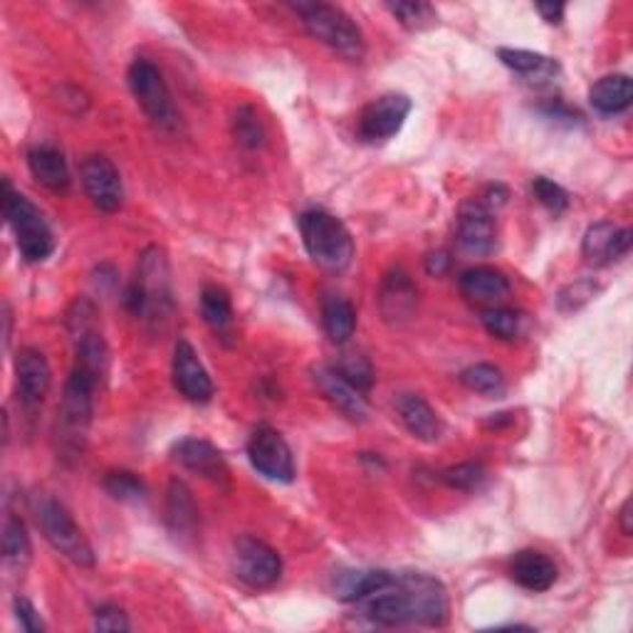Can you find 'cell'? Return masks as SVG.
Returning <instances> with one entry per match:
<instances>
[{
	"instance_id": "1",
	"label": "cell",
	"mask_w": 633,
	"mask_h": 633,
	"mask_svg": "<svg viewBox=\"0 0 633 633\" xmlns=\"http://www.w3.org/2000/svg\"><path fill=\"white\" fill-rule=\"evenodd\" d=\"M364 617L379 626H443L448 621V591L443 584L423 571L393 574L379 591L359 601Z\"/></svg>"
},
{
	"instance_id": "2",
	"label": "cell",
	"mask_w": 633,
	"mask_h": 633,
	"mask_svg": "<svg viewBox=\"0 0 633 633\" xmlns=\"http://www.w3.org/2000/svg\"><path fill=\"white\" fill-rule=\"evenodd\" d=\"M302 243L312 260L330 273H344L354 260V237L340 218L312 208L297 218Z\"/></svg>"
},
{
	"instance_id": "3",
	"label": "cell",
	"mask_w": 633,
	"mask_h": 633,
	"mask_svg": "<svg viewBox=\"0 0 633 633\" xmlns=\"http://www.w3.org/2000/svg\"><path fill=\"white\" fill-rule=\"evenodd\" d=\"M168 260L162 247H146L138 257V270L134 282L126 287L124 304L134 316H152L162 320L171 312V277H168Z\"/></svg>"
},
{
	"instance_id": "4",
	"label": "cell",
	"mask_w": 633,
	"mask_h": 633,
	"mask_svg": "<svg viewBox=\"0 0 633 633\" xmlns=\"http://www.w3.org/2000/svg\"><path fill=\"white\" fill-rule=\"evenodd\" d=\"M295 13L300 15V23L304 25L316 43L330 47L349 63H359L366 53L364 33L354 20L344 13L342 8L330 3H297Z\"/></svg>"
},
{
	"instance_id": "5",
	"label": "cell",
	"mask_w": 633,
	"mask_h": 633,
	"mask_svg": "<svg viewBox=\"0 0 633 633\" xmlns=\"http://www.w3.org/2000/svg\"><path fill=\"white\" fill-rule=\"evenodd\" d=\"M3 215L13 227L15 245L27 263H45L55 251V237L43 213L30 203L23 193L13 191L10 181H3Z\"/></svg>"
},
{
	"instance_id": "6",
	"label": "cell",
	"mask_w": 633,
	"mask_h": 633,
	"mask_svg": "<svg viewBox=\"0 0 633 633\" xmlns=\"http://www.w3.org/2000/svg\"><path fill=\"white\" fill-rule=\"evenodd\" d=\"M35 518L40 530H43V537L57 554H63L77 567H95L92 544H89L85 532L79 530V524L63 502H57L55 498H37Z\"/></svg>"
},
{
	"instance_id": "7",
	"label": "cell",
	"mask_w": 633,
	"mask_h": 633,
	"mask_svg": "<svg viewBox=\"0 0 633 633\" xmlns=\"http://www.w3.org/2000/svg\"><path fill=\"white\" fill-rule=\"evenodd\" d=\"M129 89H132L134 99L138 107L144 109V114L152 119V124H156L164 132H171L178 126V112L174 107L171 92H168V85L152 59L136 57L132 65H129Z\"/></svg>"
},
{
	"instance_id": "8",
	"label": "cell",
	"mask_w": 633,
	"mask_h": 633,
	"mask_svg": "<svg viewBox=\"0 0 633 633\" xmlns=\"http://www.w3.org/2000/svg\"><path fill=\"white\" fill-rule=\"evenodd\" d=\"M233 571L245 587L270 589L282 577V557L267 542L245 534L233 544Z\"/></svg>"
},
{
	"instance_id": "9",
	"label": "cell",
	"mask_w": 633,
	"mask_h": 633,
	"mask_svg": "<svg viewBox=\"0 0 633 633\" xmlns=\"http://www.w3.org/2000/svg\"><path fill=\"white\" fill-rule=\"evenodd\" d=\"M247 458L263 478L273 482L295 480V458L287 441L270 425H257L247 441Z\"/></svg>"
},
{
	"instance_id": "10",
	"label": "cell",
	"mask_w": 633,
	"mask_h": 633,
	"mask_svg": "<svg viewBox=\"0 0 633 633\" xmlns=\"http://www.w3.org/2000/svg\"><path fill=\"white\" fill-rule=\"evenodd\" d=\"M411 99L406 95H381L374 99L371 104L364 107L359 116V136L366 144H379L389 142L391 136L401 132L406 119L411 114Z\"/></svg>"
},
{
	"instance_id": "11",
	"label": "cell",
	"mask_w": 633,
	"mask_h": 633,
	"mask_svg": "<svg viewBox=\"0 0 633 633\" xmlns=\"http://www.w3.org/2000/svg\"><path fill=\"white\" fill-rule=\"evenodd\" d=\"M102 376L92 374L85 366L75 364L69 371V379L65 384L63 393V423L69 438H79L85 435L89 421H92L95 411V391Z\"/></svg>"
},
{
	"instance_id": "12",
	"label": "cell",
	"mask_w": 633,
	"mask_h": 633,
	"mask_svg": "<svg viewBox=\"0 0 633 633\" xmlns=\"http://www.w3.org/2000/svg\"><path fill=\"white\" fill-rule=\"evenodd\" d=\"M79 176H82L85 193L95 203L97 211L116 213L124 206V184L112 158L102 154L87 156L82 168H79Z\"/></svg>"
},
{
	"instance_id": "13",
	"label": "cell",
	"mask_w": 633,
	"mask_h": 633,
	"mask_svg": "<svg viewBox=\"0 0 633 633\" xmlns=\"http://www.w3.org/2000/svg\"><path fill=\"white\" fill-rule=\"evenodd\" d=\"M171 376L176 391L184 399L193 403H208L213 399L215 386L208 376L206 366L198 359V354L186 340H178L174 346V362H171Z\"/></svg>"
},
{
	"instance_id": "14",
	"label": "cell",
	"mask_w": 633,
	"mask_h": 633,
	"mask_svg": "<svg viewBox=\"0 0 633 633\" xmlns=\"http://www.w3.org/2000/svg\"><path fill=\"white\" fill-rule=\"evenodd\" d=\"M458 245L470 255H492L498 247V225L480 198L463 203L458 213Z\"/></svg>"
},
{
	"instance_id": "15",
	"label": "cell",
	"mask_w": 633,
	"mask_h": 633,
	"mask_svg": "<svg viewBox=\"0 0 633 633\" xmlns=\"http://www.w3.org/2000/svg\"><path fill=\"white\" fill-rule=\"evenodd\" d=\"M171 453L178 465L201 475L203 480L218 485V488H227V485H231V468H227L223 453L218 451L213 443L203 438H181L174 445Z\"/></svg>"
},
{
	"instance_id": "16",
	"label": "cell",
	"mask_w": 633,
	"mask_h": 633,
	"mask_svg": "<svg viewBox=\"0 0 633 633\" xmlns=\"http://www.w3.org/2000/svg\"><path fill=\"white\" fill-rule=\"evenodd\" d=\"M15 379H18V399L27 411H35L40 403L45 401L53 384V369H49L47 356L35 349V346H25L15 356Z\"/></svg>"
},
{
	"instance_id": "17",
	"label": "cell",
	"mask_w": 633,
	"mask_h": 633,
	"mask_svg": "<svg viewBox=\"0 0 633 633\" xmlns=\"http://www.w3.org/2000/svg\"><path fill=\"white\" fill-rule=\"evenodd\" d=\"M631 251V231L611 221H599L587 227L581 241L584 260L593 267H603L621 260Z\"/></svg>"
},
{
	"instance_id": "18",
	"label": "cell",
	"mask_w": 633,
	"mask_h": 633,
	"mask_svg": "<svg viewBox=\"0 0 633 633\" xmlns=\"http://www.w3.org/2000/svg\"><path fill=\"white\" fill-rule=\"evenodd\" d=\"M415 302H419V290H415V282L403 267H393L384 275L379 287V310L386 322H409L415 312Z\"/></svg>"
},
{
	"instance_id": "19",
	"label": "cell",
	"mask_w": 633,
	"mask_h": 633,
	"mask_svg": "<svg viewBox=\"0 0 633 633\" xmlns=\"http://www.w3.org/2000/svg\"><path fill=\"white\" fill-rule=\"evenodd\" d=\"M314 384L316 389L324 393V399L330 401L336 411L344 413L349 421L362 423L369 419V403H366L364 393L359 389H354L334 366H316Z\"/></svg>"
},
{
	"instance_id": "20",
	"label": "cell",
	"mask_w": 633,
	"mask_h": 633,
	"mask_svg": "<svg viewBox=\"0 0 633 633\" xmlns=\"http://www.w3.org/2000/svg\"><path fill=\"white\" fill-rule=\"evenodd\" d=\"M396 413H399V421L413 438H419L423 443L441 441L443 423L438 419V413L431 409V403L425 401L423 396L403 393L401 399L396 401Z\"/></svg>"
},
{
	"instance_id": "21",
	"label": "cell",
	"mask_w": 633,
	"mask_h": 633,
	"mask_svg": "<svg viewBox=\"0 0 633 633\" xmlns=\"http://www.w3.org/2000/svg\"><path fill=\"white\" fill-rule=\"evenodd\" d=\"M512 579L520 584L522 589L532 593L549 591L557 584V564H554L547 554L537 549H522L514 554L510 564Z\"/></svg>"
},
{
	"instance_id": "22",
	"label": "cell",
	"mask_w": 633,
	"mask_h": 633,
	"mask_svg": "<svg viewBox=\"0 0 633 633\" xmlns=\"http://www.w3.org/2000/svg\"><path fill=\"white\" fill-rule=\"evenodd\" d=\"M458 287L465 300H470L475 304L495 307L510 295L508 277H504V273L495 270V267H488V265H478V267H470V270H465L460 275Z\"/></svg>"
},
{
	"instance_id": "23",
	"label": "cell",
	"mask_w": 633,
	"mask_h": 633,
	"mask_svg": "<svg viewBox=\"0 0 633 633\" xmlns=\"http://www.w3.org/2000/svg\"><path fill=\"white\" fill-rule=\"evenodd\" d=\"M27 168L33 174L35 181L40 186L49 188V191H67V186L73 178H69V166L63 152H57L55 146H33L27 152Z\"/></svg>"
},
{
	"instance_id": "24",
	"label": "cell",
	"mask_w": 633,
	"mask_h": 633,
	"mask_svg": "<svg viewBox=\"0 0 633 633\" xmlns=\"http://www.w3.org/2000/svg\"><path fill=\"white\" fill-rule=\"evenodd\" d=\"M166 522L176 537H196L198 532V504L191 490L181 480H171L166 492Z\"/></svg>"
},
{
	"instance_id": "25",
	"label": "cell",
	"mask_w": 633,
	"mask_h": 633,
	"mask_svg": "<svg viewBox=\"0 0 633 633\" xmlns=\"http://www.w3.org/2000/svg\"><path fill=\"white\" fill-rule=\"evenodd\" d=\"M633 82L626 75H607L589 89V102L599 114H621L631 107Z\"/></svg>"
},
{
	"instance_id": "26",
	"label": "cell",
	"mask_w": 633,
	"mask_h": 633,
	"mask_svg": "<svg viewBox=\"0 0 633 633\" xmlns=\"http://www.w3.org/2000/svg\"><path fill=\"white\" fill-rule=\"evenodd\" d=\"M393 571L386 569H359V571H344L334 584V597H340L346 603H359L369 593L379 591L381 587L391 581Z\"/></svg>"
},
{
	"instance_id": "27",
	"label": "cell",
	"mask_w": 633,
	"mask_h": 633,
	"mask_svg": "<svg viewBox=\"0 0 633 633\" xmlns=\"http://www.w3.org/2000/svg\"><path fill=\"white\" fill-rule=\"evenodd\" d=\"M498 57L502 59L504 67H510L512 73H518L528 79H554L559 75V63L547 55L532 53V49H512V47H500Z\"/></svg>"
},
{
	"instance_id": "28",
	"label": "cell",
	"mask_w": 633,
	"mask_h": 633,
	"mask_svg": "<svg viewBox=\"0 0 633 633\" xmlns=\"http://www.w3.org/2000/svg\"><path fill=\"white\" fill-rule=\"evenodd\" d=\"M322 326L334 344H346L356 330V310L344 297H324Z\"/></svg>"
},
{
	"instance_id": "29",
	"label": "cell",
	"mask_w": 633,
	"mask_h": 633,
	"mask_svg": "<svg viewBox=\"0 0 633 633\" xmlns=\"http://www.w3.org/2000/svg\"><path fill=\"white\" fill-rule=\"evenodd\" d=\"M30 554H33V544H30V534L25 522L15 518V514H8V520L3 524V559L8 567L23 571L30 562Z\"/></svg>"
},
{
	"instance_id": "30",
	"label": "cell",
	"mask_w": 633,
	"mask_h": 633,
	"mask_svg": "<svg viewBox=\"0 0 633 633\" xmlns=\"http://www.w3.org/2000/svg\"><path fill=\"white\" fill-rule=\"evenodd\" d=\"M201 312L208 326H213L215 332H225L233 324L231 295L218 285H206L201 292Z\"/></svg>"
},
{
	"instance_id": "31",
	"label": "cell",
	"mask_w": 633,
	"mask_h": 633,
	"mask_svg": "<svg viewBox=\"0 0 633 633\" xmlns=\"http://www.w3.org/2000/svg\"><path fill=\"white\" fill-rule=\"evenodd\" d=\"M460 381H463L465 389L488 396V399H500V396L504 393V389H508L502 371L498 369V366H492V364H473V366H468V369L460 371Z\"/></svg>"
},
{
	"instance_id": "32",
	"label": "cell",
	"mask_w": 633,
	"mask_h": 633,
	"mask_svg": "<svg viewBox=\"0 0 633 633\" xmlns=\"http://www.w3.org/2000/svg\"><path fill=\"white\" fill-rule=\"evenodd\" d=\"M441 480L448 485L451 490L473 495V492H480L485 485H488L490 473L482 463L468 460V463H458V465H451V468H445L441 473Z\"/></svg>"
},
{
	"instance_id": "33",
	"label": "cell",
	"mask_w": 633,
	"mask_h": 633,
	"mask_svg": "<svg viewBox=\"0 0 633 633\" xmlns=\"http://www.w3.org/2000/svg\"><path fill=\"white\" fill-rule=\"evenodd\" d=\"M386 10L399 20V23L406 30H429L435 25V20H438V13H435V8L429 3H421V0H399V3H386Z\"/></svg>"
},
{
	"instance_id": "34",
	"label": "cell",
	"mask_w": 633,
	"mask_h": 633,
	"mask_svg": "<svg viewBox=\"0 0 633 633\" xmlns=\"http://www.w3.org/2000/svg\"><path fill=\"white\" fill-rule=\"evenodd\" d=\"M482 326L500 342H514L522 332V316L510 307H488L482 312Z\"/></svg>"
},
{
	"instance_id": "35",
	"label": "cell",
	"mask_w": 633,
	"mask_h": 633,
	"mask_svg": "<svg viewBox=\"0 0 633 633\" xmlns=\"http://www.w3.org/2000/svg\"><path fill=\"white\" fill-rule=\"evenodd\" d=\"M104 490L119 502H142L146 500V492H148L146 482L138 478L136 473H129V470L107 473Z\"/></svg>"
},
{
	"instance_id": "36",
	"label": "cell",
	"mask_w": 633,
	"mask_h": 633,
	"mask_svg": "<svg viewBox=\"0 0 633 633\" xmlns=\"http://www.w3.org/2000/svg\"><path fill=\"white\" fill-rule=\"evenodd\" d=\"M235 138L247 148H260L265 144V129L260 124V116L253 107H241L233 119Z\"/></svg>"
},
{
	"instance_id": "37",
	"label": "cell",
	"mask_w": 633,
	"mask_h": 633,
	"mask_svg": "<svg viewBox=\"0 0 633 633\" xmlns=\"http://www.w3.org/2000/svg\"><path fill=\"white\" fill-rule=\"evenodd\" d=\"M336 371H340L346 381H349L354 389H359L362 393L371 391L374 386V369L366 356L362 354H346L340 359V364L334 366Z\"/></svg>"
},
{
	"instance_id": "38",
	"label": "cell",
	"mask_w": 633,
	"mask_h": 633,
	"mask_svg": "<svg viewBox=\"0 0 633 633\" xmlns=\"http://www.w3.org/2000/svg\"><path fill=\"white\" fill-rule=\"evenodd\" d=\"M532 193L544 208H547L549 213L559 215V213L567 211V206H569L567 191H564L559 184L549 181V178H544V176L534 178V181H532Z\"/></svg>"
},
{
	"instance_id": "39",
	"label": "cell",
	"mask_w": 633,
	"mask_h": 633,
	"mask_svg": "<svg viewBox=\"0 0 633 633\" xmlns=\"http://www.w3.org/2000/svg\"><path fill=\"white\" fill-rule=\"evenodd\" d=\"M597 292H599V287L593 285L591 280H577V282L567 285L559 292V297H557L559 312H577V310H581L584 304L591 302L593 297H597Z\"/></svg>"
},
{
	"instance_id": "40",
	"label": "cell",
	"mask_w": 633,
	"mask_h": 633,
	"mask_svg": "<svg viewBox=\"0 0 633 633\" xmlns=\"http://www.w3.org/2000/svg\"><path fill=\"white\" fill-rule=\"evenodd\" d=\"M95 629L97 631H129L132 629V623H129L126 613L114 607V603H104V607H99L95 611Z\"/></svg>"
},
{
	"instance_id": "41",
	"label": "cell",
	"mask_w": 633,
	"mask_h": 633,
	"mask_svg": "<svg viewBox=\"0 0 633 633\" xmlns=\"http://www.w3.org/2000/svg\"><path fill=\"white\" fill-rule=\"evenodd\" d=\"M15 617L20 621V629L27 631V633H43L45 631V623H43V619H40L37 609L23 597L15 599Z\"/></svg>"
},
{
	"instance_id": "42",
	"label": "cell",
	"mask_w": 633,
	"mask_h": 633,
	"mask_svg": "<svg viewBox=\"0 0 633 633\" xmlns=\"http://www.w3.org/2000/svg\"><path fill=\"white\" fill-rule=\"evenodd\" d=\"M448 267H451V255L448 253L435 251V253H431L429 257H425V273H429L431 277H443L445 273H448Z\"/></svg>"
},
{
	"instance_id": "43",
	"label": "cell",
	"mask_w": 633,
	"mask_h": 633,
	"mask_svg": "<svg viewBox=\"0 0 633 633\" xmlns=\"http://www.w3.org/2000/svg\"><path fill=\"white\" fill-rule=\"evenodd\" d=\"M544 116L547 119H554V122H567V124H574L579 119L577 112H571V109L567 104H562V102H549L547 107L542 109Z\"/></svg>"
},
{
	"instance_id": "44",
	"label": "cell",
	"mask_w": 633,
	"mask_h": 633,
	"mask_svg": "<svg viewBox=\"0 0 633 633\" xmlns=\"http://www.w3.org/2000/svg\"><path fill=\"white\" fill-rule=\"evenodd\" d=\"M534 8H537V13L542 15L544 23H549V25H559L564 18V10H567L564 3H537Z\"/></svg>"
},
{
	"instance_id": "45",
	"label": "cell",
	"mask_w": 633,
	"mask_h": 633,
	"mask_svg": "<svg viewBox=\"0 0 633 633\" xmlns=\"http://www.w3.org/2000/svg\"><path fill=\"white\" fill-rule=\"evenodd\" d=\"M480 201L492 211V208H498V206H502L504 201H508V188L500 186V184L498 186H488V191H485V196L480 198Z\"/></svg>"
},
{
	"instance_id": "46",
	"label": "cell",
	"mask_w": 633,
	"mask_h": 633,
	"mask_svg": "<svg viewBox=\"0 0 633 633\" xmlns=\"http://www.w3.org/2000/svg\"><path fill=\"white\" fill-rule=\"evenodd\" d=\"M631 500H626L621 504V510H619V528H621V534L623 537H631V532H633V524H631Z\"/></svg>"
}]
</instances>
